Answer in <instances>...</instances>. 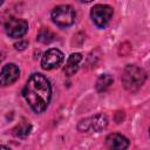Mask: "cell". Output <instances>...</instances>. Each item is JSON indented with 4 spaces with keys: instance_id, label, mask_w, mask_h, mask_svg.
<instances>
[{
    "instance_id": "7",
    "label": "cell",
    "mask_w": 150,
    "mask_h": 150,
    "mask_svg": "<svg viewBox=\"0 0 150 150\" xmlns=\"http://www.w3.org/2000/svg\"><path fill=\"white\" fill-rule=\"evenodd\" d=\"M63 53L56 48H52L48 49L41 60V67L46 70H50V69H55L57 67L61 66V63L63 62Z\"/></svg>"
},
{
    "instance_id": "2",
    "label": "cell",
    "mask_w": 150,
    "mask_h": 150,
    "mask_svg": "<svg viewBox=\"0 0 150 150\" xmlns=\"http://www.w3.org/2000/svg\"><path fill=\"white\" fill-rule=\"evenodd\" d=\"M145 80H146L145 71L137 66L129 64L123 70L122 83L124 88L129 91H137L144 84Z\"/></svg>"
},
{
    "instance_id": "10",
    "label": "cell",
    "mask_w": 150,
    "mask_h": 150,
    "mask_svg": "<svg viewBox=\"0 0 150 150\" xmlns=\"http://www.w3.org/2000/svg\"><path fill=\"white\" fill-rule=\"evenodd\" d=\"M81 61H82V55H81L80 53H74V54H71V55L68 57L67 63H66V68H64L66 75H68V76L74 75V74L77 71Z\"/></svg>"
},
{
    "instance_id": "1",
    "label": "cell",
    "mask_w": 150,
    "mask_h": 150,
    "mask_svg": "<svg viewBox=\"0 0 150 150\" xmlns=\"http://www.w3.org/2000/svg\"><path fill=\"white\" fill-rule=\"evenodd\" d=\"M22 95L29 107L38 114L45 111L50 102L52 88L42 74H33L27 80Z\"/></svg>"
},
{
    "instance_id": "5",
    "label": "cell",
    "mask_w": 150,
    "mask_h": 150,
    "mask_svg": "<svg viewBox=\"0 0 150 150\" xmlns=\"http://www.w3.org/2000/svg\"><path fill=\"white\" fill-rule=\"evenodd\" d=\"M112 8L108 5H96L91 8L90 16L93 19V22L98 28H104L109 23L111 16H112Z\"/></svg>"
},
{
    "instance_id": "16",
    "label": "cell",
    "mask_w": 150,
    "mask_h": 150,
    "mask_svg": "<svg viewBox=\"0 0 150 150\" xmlns=\"http://www.w3.org/2000/svg\"><path fill=\"white\" fill-rule=\"evenodd\" d=\"M0 148H2V149H7V146H6V145H0Z\"/></svg>"
},
{
    "instance_id": "12",
    "label": "cell",
    "mask_w": 150,
    "mask_h": 150,
    "mask_svg": "<svg viewBox=\"0 0 150 150\" xmlns=\"http://www.w3.org/2000/svg\"><path fill=\"white\" fill-rule=\"evenodd\" d=\"M30 130H32V125L29 123L21 122L13 129V135L16 136V137H20V138H25L29 135Z\"/></svg>"
},
{
    "instance_id": "13",
    "label": "cell",
    "mask_w": 150,
    "mask_h": 150,
    "mask_svg": "<svg viewBox=\"0 0 150 150\" xmlns=\"http://www.w3.org/2000/svg\"><path fill=\"white\" fill-rule=\"evenodd\" d=\"M38 40L40 42H42V43H49V42H52L54 40V34L49 29L42 28L38 34Z\"/></svg>"
},
{
    "instance_id": "8",
    "label": "cell",
    "mask_w": 150,
    "mask_h": 150,
    "mask_svg": "<svg viewBox=\"0 0 150 150\" xmlns=\"http://www.w3.org/2000/svg\"><path fill=\"white\" fill-rule=\"evenodd\" d=\"M20 76V70L16 64L8 63L4 66L0 71V86H9L13 84Z\"/></svg>"
},
{
    "instance_id": "3",
    "label": "cell",
    "mask_w": 150,
    "mask_h": 150,
    "mask_svg": "<svg viewBox=\"0 0 150 150\" xmlns=\"http://www.w3.org/2000/svg\"><path fill=\"white\" fill-rule=\"evenodd\" d=\"M75 11L69 5L56 6L52 12V20L59 27H69L75 22Z\"/></svg>"
},
{
    "instance_id": "15",
    "label": "cell",
    "mask_w": 150,
    "mask_h": 150,
    "mask_svg": "<svg viewBox=\"0 0 150 150\" xmlns=\"http://www.w3.org/2000/svg\"><path fill=\"white\" fill-rule=\"evenodd\" d=\"M77 1H80V2H83V4H88V2H91L93 0H77Z\"/></svg>"
},
{
    "instance_id": "6",
    "label": "cell",
    "mask_w": 150,
    "mask_h": 150,
    "mask_svg": "<svg viewBox=\"0 0 150 150\" xmlns=\"http://www.w3.org/2000/svg\"><path fill=\"white\" fill-rule=\"evenodd\" d=\"M5 30L8 36L19 39L23 36L27 30H28V23L23 19H18V18H11L6 23H5Z\"/></svg>"
},
{
    "instance_id": "11",
    "label": "cell",
    "mask_w": 150,
    "mask_h": 150,
    "mask_svg": "<svg viewBox=\"0 0 150 150\" xmlns=\"http://www.w3.org/2000/svg\"><path fill=\"white\" fill-rule=\"evenodd\" d=\"M111 84H112V77L109 74H102L96 81V90L100 93L105 91Z\"/></svg>"
},
{
    "instance_id": "4",
    "label": "cell",
    "mask_w": 150,
    "mask_h": 150,
    "mask_svg": "<svg viewBox=\"0 0 150 150\" xmlns=\"http://www.w3.org/2000/svg\"><path fill=\"white\" fill-rule=\"evenodd\" d=\"M108 125V118L103 114H98L84 120H81L77 124V129L81 132H89V131H95L98 132L103 130Z\"/></svg>"
},
{
    "instance_id": "9",
    "label": "cell",
    "mask_w": 150,
    "mask_h": 150,
    "mask_svg": "<svg viewBox=\"0 0 150 150\" xmlns=\"http://www.w3.org/2000/svg\"><path fill=\"white\" fill-rule=\"evenodd\" d=\"M105 144L111 148V149H120V150H123V149H127L129 146V141L127 137H124L123 135L121 134H110L107 136L105 138Z\"/></svg>"
},
{
    "instance_id": "14",
    "label": "cell",
    "mask_w": 150,
    "mask_h": 150,
    "mask_svg": "<svg viewBox=\"0 0 150 150\" xmlns=\"http://www.w3.org/2000/svg\"><path fill=\"white\" fill-rule=\"evenodd\" d=\"M27 41H19L18 43H15L14 45V47H15V49H18V50H23L26 47H27Z\"/></svg>"
},
{
    "instance_id": "17",
    "label": "cell",
    "mask_w": 150,
    "mask_h": 150,
    "mask_svg": "<svg viewBox=\"0 0 150 150\" xmlns=\"http://www.w3.org/2000/svg\"><path fill=\"white\" fill-rule=\"evenodd\" d=\"M4 1H5V0H0V6H1L2 4H4Z\"/></svg>"
}]
</instances>
